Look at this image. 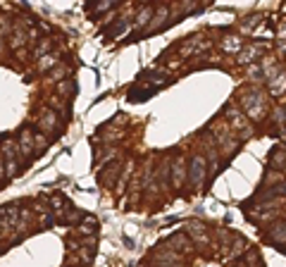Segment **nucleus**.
I'll return each instance as SVG.
<instances>
[{
  "label": "nucleus",
  "mask_w": 286,
  "mask_h": 267,
  "mask_svg": "<svg viewBox=\"0 0 286 267\" xmlns=\"http://www.w3.org/2000/svg\"><path fill=\"white\" fill-rule=\"evenodd\" d=\"M14 155H17L14 143H12V141H5V143H2V158H5V170H7V174H17V162H14Z\"/></svg>",
  "instance_id": "1"
},
{
  "label": "nucleus",
  "mask_w": 286,
  "mask_h": 267,
  "mask_svg": "<svg viewBox=\"0 0 286 267\" xmlns=\"http://www.w3.org/2000/svg\"><path fill=\"white\" fill-rule=\"evenodd\" d=\"M191 184L193 186H198L200 182H203V177H205V160L200 158V155H196L193 160H191Z\"/></svg>",
  "instance_id": "2"
},
{
  "label": "nucleus",
  "mask_w": 286,
  "mask_h": 267,
  "mask_svg": "<svg viewBox=\"0 0 286 267\" xmlns=\"http://www.w3.org/2000/svg\"><path fill=\"white\" fill-rule=\"evenodd\" d=\"M184 179H186V165H184L181 158H176L174 165H172V184H174V189H179L184 184Z\"/></svg>",
  "instance_id": "3"
},
{
  "label": "nucleus",
  "mask_w": 286,
  "mask_h": 267,
  "mask_svg": "<svg viewBox=\"0 0 286 267\" xmlns=\"http://www.w3.org/2000/svg\"><path fill=\"white\" fill-rule=\"evenodd\" d=\"M19 148H22L24 160H29V158H31V153H33V139H31V134H29V131H22V134H19Z\"/></svg>",
  "instance_id": "4"
},
{
  "label": "nucleus",
  "mask_w": 286,
  "mask_h": 267,
  "mask_svg": "<svg viewBox=\"0 0 286 267\" xmlns=\"http://www.w3.org/2000/svg\"><path fill=\"white\" fill-rule=\"evenodd\" d=\"M38 124H41V129H55V124H57L55 112H50V110L41 112V117H38Z\"/></svg>",
  "instance_id": "5"
},
{
  "label": "nucleus",
  "mask_w": 286,
  "mask_h": 267,
  "mask_svg": "<svg viewBox=\"0 0 286 267\" xmlns=\"http://www.w3.org/2000/svg\"><path fill=\"white\" fill-rule=\"evenodd\" d=\"M270 241H277V244H286V222L282 225H277L272 229V234H270Z\"/></svg>",
  "instance_id": "6"
},
{
  "label": "nucleus",
  "mask_w": 286,
  "mask_h": 267,
  "mask_svg": "<svg viewBox=\"0 0 286 267\" xmlns=\"http://www.w3.org/2000/svg\"><path fill=\"white\" fill-rule=\"evenodd\" d=\"M241 48V41L236 38V36H229L227 41H222V50H227V53H231V50H239Z\"/></svg>",
  "instance_id": "7"
},
{
  "label": "nucleus",
  "mask_w": 286,
  "mask_h": 267,
  "mask_svg": "<svg viewBox=\"0 0 286 267\" xmlns=\"http://www.w3.org/2000/svg\"><path fill=\"white\" fill-rule=\"evenodd\" d=\"M55 64H60V57H57V55L45 53L43 57H41V69H50V67H55Z\"/></svg>",
  "instance_id": "8"
},
{
  "label": "nucleus",
  "mask_w": 286,
  "mask_h": 267,
  "mask_svg": "<svg viewBox=\"0 0 286 267\" xmlns=\"http://www.w3.org/2000/svg\"><path fill=\"white\" fill-rule=\"evenodd\" d=\"M24 43H26V33H24V31H17V33H14V36L10 38V45H12V48H22Z\"/></svg>",
  "instance_id": "9"
}]
</instances>
